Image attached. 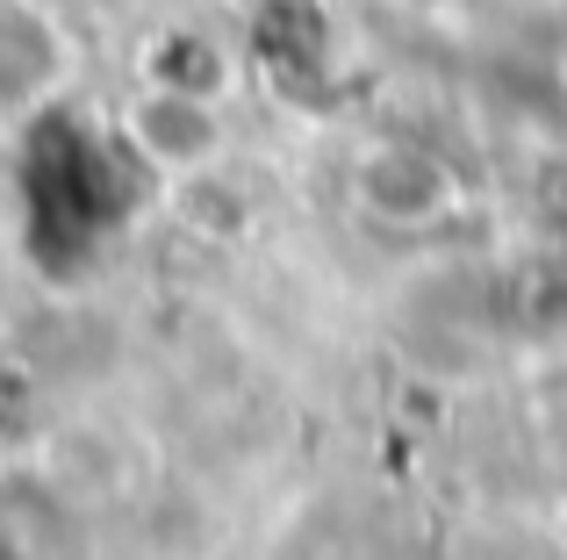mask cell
<instances>
[{
	"label": "cell",
	"instance_id": "obj_1",
	"mask_svg": "<svg viewBox=\"0 0 567 560\" xmlns=\"http://www.w3.org/2000/svg\"><path fill=\"white\" fill-rule=\"evenodd\" d=\"M352 209L381 230H439L445 216L460 209V180L439 152L410 137H381L352 158Z\"/></svg>",
	"mask_w": 567,
	"mask_h": 560
},
{
	"label": "cell",
	"instance_id": "obj_2",
	"mask_svg": "<svg viewBox=\"0 0 567 560\" xmlns=\"http://www.w3.org/2000/svg\"><path fill=\"white\" fill-rule=\"evenodd\" d=\"M123 144L137 166L173 173V180H194V173H216L223 152H230V123H223L216 94H194V86H166L152 80L123 115Z\"/></svg>",
	"mask_w": 567,
	"mask_h": 560
},
{
	"label": "cell",
	"instance_id": "obj_3",
	"mask_svg": "<svg viewBox=\"0 0 567 560\" xmlns=\"http://www.w3.org/2000/svg\"><path fill=\"white\" fill-rule=\"evenodd\" d=\"M72 80V37L37 0H0V123H43Z\"/></svg>",
	"mask_w": 567,
	"mask_h": 560
}]
</instances>
